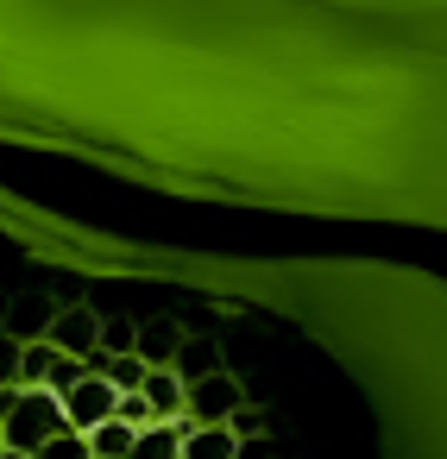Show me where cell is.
Segmentation results:
<instances>
[{"label": "cell", "mask_w": 447, "mask_h": 459, "mask_svg": "<svg viewBox=\"0 0 447 459\" xmlns=\"http://www.w3.org/2000/svg\"><path fill=\"white\" fill-rule=\"evenodd\" d=\"M70 421H64V403L51 396V390H20V403H13V415L0 421V440H7V453H39L51 434H64Z\"/></svg>", "instance_id": "cell-1"}, {"label": "cell", "mask_w": 447, "mask_h": 459, "mask_svg": "<svg viewBox=\"0 0 447 459\" xmlns=\"http://www.w3.org/2000/svg\"><path fill=\"white\" fill-rule=\"evenodd\" d=\"M246 396H240V384L227 377V371H215V377H202V384H183V421L189 428H227V415L240 409Z\"/></svg>", "instance_id": "cell-2"}, {"label": "cell", "mask_w": 447, "mask_h": 459, "mask_svg": "<svg viewBox=\"0 0 447 459\" xmlns=\"http://www.w3.org/2000/svg\"><path fill=\"white\" fill-rule=\"evenodd\" d=\"M57 403H64V421H70L76 434H89V428L114 421V403H120V390H114L108 377H95V371H89V377H83L70 396H57Z\"/></svg>", "instance_id": "cell-3"}, {"label": "cell", "mask_w": 447, "mask_h": 459, "mask_svg": "<svg viewBox=\"0 0 447 459\" xmlns=\"http://www.w3.org/2000/svg\"><path fill=\"white\" fill-rule=\"evenodd\" d=\"M45 340H51L57 352H70V359H95V352H101V315H95V308H64Z\"/></svg>", "instance_id": "cell-4"}, {"label": "cell", "mask_w": 447, "mask_h": 459, "mask_svg": "<svg viewBox=\"0 0 447 459\" xmlns=\"http://www.w3.org/2000/svg\"><path fill=\"white\" fill-rule=\"evenodd\" d=\"M177 346H183V327H177V321H139L133 352H139L145 371H171V365H177Z\"/></svg>", "instance_id": "cell-5"}, {"label": "cell", "mask_w": 447, "mask_h": 459, "mask_svg": "<svg viewBox=\"0 0 447 459\" xmlns=\"http://www.w3.org/2000/svg\"><path fill=\"white\" fill-rule=\"evenodd\" d=\"M51 321H57V302L51 296H20L13 308H7V340H45L51 333Z\"/></svg>", "instance_id": "cell-6"}, {"label": "cell", "mask_w": 447, "mask_h": 459, "mask_svg": "<svg viewBox=\"0 0 447 459\" xmlns=\"http://www.w3.org/2000/svg\"><path fill=\"white\" fill-rule=\"evenodd\" d=\"M139 396H145L152 421H183V384H177V371H145Z\"/></svg>", "instance_id": "cell-7"}, {"label": "cell", "mask_w": 447, "mask_h": 459, "mask_svg": "<svg viewBox=\"0 0 447 459\" xmlns=\"http://www.w3.org/2000/svg\"><path fill=\"white\" fill-rule=\"evenodd\" d=\"M171 371H177V384H202V377H215V371H221V346H215V340H189V333H183V346H177V365H171Z\"/></svg>", "instance_id": "cell-8"}, {"label": "cell", "mask_w": 447, "mask_h": 459, "mask_svg": "<svg viewBox=\"0 0 447 459\" xmlns=\"http://www.w3.org/2000/svg\"><path fill=\"white\" fill-rule=\"evenodd\" d=\"M133 459H183V421H152L133 434Z\"/></svg>", "instance_id": "cell-9"}, {"label": "cell", "mask_w": 447, "mask_h": 459, "mask_svg": "<svg viewBox=\"0 0 447 459\" xmlns=\"http://www.w3.org/2000/svg\"><path fill=\"white\" fill-rule=\"evenodd\" d=\"M233 434L227 428H189L183 421V459H233Z\"/></svg>", "instance_id": "cell-10"}, {"label": "cell", "mask_w": 447, "mask_h": 459, "mask_svg": "<svg viewBox=\"0 0 447 459\" xmlns=\"http://www.w3.org/2000/svg\"><path fill=\"white\" fill-rule=\"evenodd\" d=\"M89 459H133V428H127V421L89 428Z\"/></svg>", "instance_id": "cell-11"}, {"label": "cell", "mask_w": 447, "mask_h": 459, "mask_svg": "<svg viewBox=\"0 0 447 459\" xmlns=\"http://www.w3.org/2000/svg\"><path fill=\"white\" fill-rule=\"evenodd\" d=\"M51 359H57V346H51V340H26V346H20V390H45Z\"/></svg>", "instance_id": "cell-12"}, {"label": "cell", "mask_w": 447, "mask_h": 459, "mask_svg": "<svg viewBox=\"0 0 447 459\" xmlns=\"http://www.w3.org/2000/svg\"><path fill=\"white\" fill-rule=\"evenodd\" d=\"M83 377H89V365H83V359H70V352H57V359H51V371H45V390H51V396H70Z\"/></svg>", "instance_id": "cell-13"}, {"label": "cell", "mask_w": 447, "mask_h": 459, "mask_svg": "<svg viewBox=\"0 0 447 459\" xmlns=\"http://www.w3.org/2000/svg\"><path fill=\"white\" fill-rule=\"evenodd\" d=\"M32 459H89V434H76V428H64V434H51Z\"/></svg>", "instance_id": "cell-14"}, {"label": "cell", "mask_w": 447, "mask_h": 459, "mask_svg": "<svg viewBox=\"0 0 447 459\" xmlns=\"http://www.w3.org/2000/svg\"><path fill=\"white\" fill-rule=\"evenodd\" d=\"M133 340H139V321H120V315L101 321V352H133Z\"/></svg>", "instance_id": "cell-15"}, {"label": "cell", "mask_w": 447, "mask_h": 459, "mask_svg": "<svg viewBox=\"0 0 447 459\" xmlns=\"http://www.w3.org/2000/svg\"><path fill=\"white\" fill-rule=\"evenodd\" d=\"M114 421H127L133 434H139V428H152V409H145V396H139V390H133V396H120V403H114Z\"/></svg>", "instance_id": "cell-16"}, {"label": "cell", "mask_w": 447, "mask_h": 459, "mask_svg": "<svg viewBox=\"0 0 447 459\" xmlns=\"http://www.w3.org/2000/svg\"><path fill=\"white\" fill-rule=\"evenodd\" d=\"M227 434H233V440H259V409H252V403H240V409L227 415Z\"/></svg>", "instance_id": "cell-17"}, {"label": "cell", "mask_w": 447, "mask_h": 459, "mask_svg": "<svg viewBox=\"0 0 447 459\" xmlns=\"http://www.w3.org/2000/svg\"><path fill=\"white\" fill-rule=\"evenodd\" d=\"M7 384H20V340L0 333V390H7Z\"/></svg>", "instance_id": "cell-18"}, {"label": "cell", "mask_w": 447, "mask_h": 459, "mask_svg": "<svg viewBox=\"0 0 447 459\" xmlns=\"http://www.w3.org/2000/svg\"><path fill=\"white\" fill-rule=\"evenodd\" d=\"M233 459H271V440H265V434H259V440H240Z\"/></svg>", "instance_id": "cell-19"}, {"label": "cell", "mask_w": 447, "mask_h": 459, "mask_svg": "<svg viewBox=\"0 0 447 459\" xmlns=\"http://www.w3.org/2000/svg\"><path fill=\"white\" fill-rule=\"evenodd\" d=\"M0 459H32V453H0Z\"/></svg>", "instance_id": "cell-20"}, {"label": "cell", "mask_w": 447, "mask_h": 459, "mask_svg": "<svg viewBox=\"0 0 447 459\" xmlns=\"http://www.w3.org/2000/svg\"><path fill=\"white\" fill-rule=\"evenodd\" d=\"M0 453H7V440H0Z\"/></svg>", "instance_id": "cell-21"}]
</instances>
